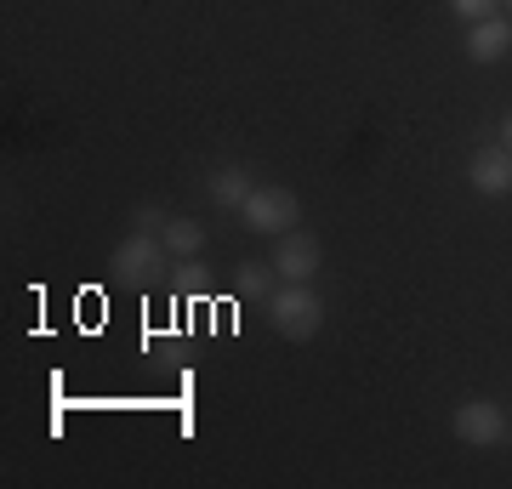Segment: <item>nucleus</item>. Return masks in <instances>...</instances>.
Returning <instances> with one entry per match:
<instances>
[{
	"label": "nucleus",
	"mask_w": 512,
	"mask_h": 489,
	"mask_svg": "<svg viewBox=\"0 0 512 489\" xmlns=\"http://www.w3.org/2000/svg\"><path fill=\"white\" fill-rule=\"evenodd\" d=\"M262 308H268L274 336H285V342H308V336H319V325H325V296H319L308 279H279V290Z\"/></svg>",
	"instance_id": "1"
},
{
	"label": "nucleus",
	"mask_w": 512,
	"mask_h": 489,
	"mask_svg": "<svg viewBox=\"0 0 512 489\" xmlns=\"http://www.w3.org/2000/svg\"><path fill=\"white\" fill-rule=\"evenodd\" d=\"M450 433H456L461 444L495 450V444H507L512 421H507V410H501L495 399H467V404H456V410H450Z\"/></svg>",
	"instance_id": "2"
},
{
	"label": "nucleus",
	"mask_w": 512,
	"mask_h": 489,
	"mask_svg": "<svg viewBox=\"0 0 512 489\" xmlns=\"http://www.w3.org/2000/svg\"><path fill=\"white\" fill-rule=\"evenodd\" d=\"M296 217H302V205H296L291 188H279V182H268V188H251V200L239 205V222L251 228V234H285V228H296Z\"/></svg>",
	"instance_id": "3"
},
{
	"label": "nucleus",
	"mask_w": 512,
	"mask_h": 489,
	"mask_svg": "<svg viewBox=\"0 0 512 489\" xmlns=\"http://www.w3.org/2000/svg\"><path fill=\"white\" fill-rule=\"evenodd\" d=\"M165 256H171V251H165V239L137 228L131 239H120V251H114L109 273H120L126 285H143V279H154V273L165 268Z\"/></svg>",
	"instance_id": "4"
},
{
	"label": "nucleus",
	"mask_w": 512,
	"mask_h": 489,
	"mask_svg": "<svg viewBox=\"0 0 512 489\" xmlns=\"http://www.w3.org/2000/svg\"><path fill=\"white\" fill-rule=\"evenodd\" d=\"M319 262H325V245L313 234H302V228H285V234L274 239V273L279 279H313Z\"/></svg>",
	"instance_id": "5"
},
{
	"label": "nucleus",
	"mask_w": 512,
	"mask_h": 489,
	"mask_svg": "<svg viewBox=\"0 0 512 489\" xmlns=\"http://www.w3.org/2000/svg\"><path fill=\"white\" fill-rule=\"evenodd\" d=\"M467 182H473L484 200H507L512 194V148L507 143L478 148L473 160H467Z\"/></svg>",
	"instance_id": "6"
},
{
	"label": "nucleus",
	"mask_w": 512,
	"mask_h": 489,
	"mask_svg": "<svg viewBox=\"0 0 512 489\" xmlns=\"http://www.w3.org/2000/svg\"><path fill=\"white\" fill-rule=\"evenodd\" d=\"M512 52V18L507 12H495L484 23H467V57L473 63H501Z\"/></svg>",
	"instance_id": "7"
},
{
	"label": "nucleus",
	"mask_w": 512,
	"mask_h": 489,
	"mask_svg": "<svg viewBox=\"0 0 512 489\" xmlns=\"http://www.w3.org/2000/svg\"><path fill=\"white\" fill-rule=\"evenodd\" d=\"M205 194H211V205H222V211H239V205L251 200V171H239V165H222V171H211Z\"/></svg>",
	"instance_id": "8"
},
{
	"label": "nucleus",
	"mask_w": 512,
	"mask_h": 489,
	"mask_svg": "<svg viewBox=\"0 0 512 489\" xmlns=\"http://www.w3.org/2000/svg\"><path fill=\"white\" fill-rule=\"evenodd\" d=\"M234 285H239V296H251V302H268V296L279 290V273H274V262H239Z\"/></svg>",
	"instance_id": "9"
},
{
	"label": "nucleus",
	"mask_w": 512,
	"mask_h": 489,
	"mask_svg": "<svg viewBox=\"0 0 512 489\" xmlns=\"http://www.w3.org/2000/svg\"><path fill=\"white\" fill-rule=\"evenodd\" d=\"M160 239H165V251H171V256H200L205 251V228L194 217H171Z\"/></svg>",
	"instance_id": "10"
},
{
	"label": "nucleus",
	"mask_w": 512,
	"mask_h": 489,
	"mask_svg": "<svg viewBox=\"0 0 512 489\" xmlns=\"http://www.w3.org/2000/svg\"><path fill=\"white\" fill-rule=\"evenodd\" d=\"M450 12H456L461 23H484L501 12V0H450Z\"/></svg>",
	"instance_id": "11"
},
{
	"label": "nucleus",
	"mask_w": 512,
	"mask_h": 489,
	"mask_svg": "<svg viewBox=\"0 0 512 489\" xmlns=\"http://www.w3.org/2000/svg\"><path fill=\"white\" fill-rule=\"evenodd\" d=\"M131 222H137L143 234H165V222H171V217H165L160 205H137V217H131Z\"/></svg>",
	"instance_id": "12"
},
{
	"label": "nucleus",
	"mask_w": 512,
	"mask_h": 489,
	"mask_svg": "<svg viewBox=\"0 0 512 489\" xmlns=\"http://www.w3.org/2000/svg\"><path fill=\"white\" fill-rule=\"evenodd\" d=\"M501 143H507V148H512V114H507V126H501Z\"/></svg>",
	"instance_id": "13"
},
{
	"label": "nucleus",
	"mask_w": 512,
	"mask_h": 489,
	"mask_svg": "<svg viewBox=\"0 0 512 489\" xmlns=\"http://www.w3.org/2000/svg\"><path fill=\"white\" fill-rule=\"evenodd\" d=\"M501 12H507V18H512V0H501Z\"/></svg>",
	"instance_id": "14"
}]
</instances>
